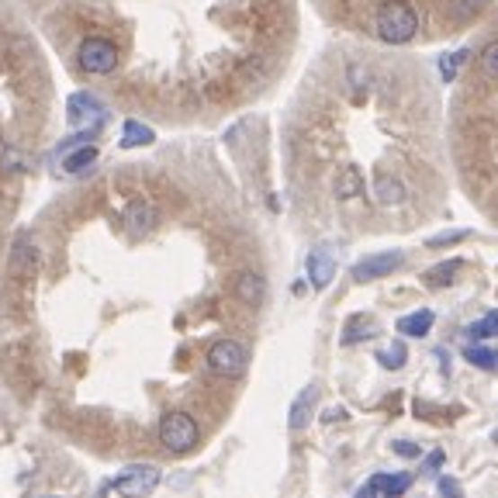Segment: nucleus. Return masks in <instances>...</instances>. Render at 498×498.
<instances>
[{"label":"nucleus","mask_w":498,"mask_h":498,"mask_svg":"<svg viewBox=\"0 0 498 498\" xmlns=\"http://www.w3.org/2000/svg\"><path fill=\"white\" fill-rule=\"evenodd\" d=\"M419 31V14L408 0H387L378 11V35L387 46H408Z\"/></svg>","instance_id":"1"},{"label":"nucleus","mask_w":498,"mask_h":498,"mask_svg":"<svg viewBox=\"0 0 498 498\" xmlns=\"http://www.w3.org/2000/svg\"><path fill=\"white\" fill-rule=\"evenodd\" d=\"M198 436H201V432H198V422H194V415H187V412H170V415H163V422H159V443L170 453L194 450Z\"/></svg>","instance_id":"2"},{"label":"nucleus","mask_w":498,"mask_h":498,"mask_svg":"<svg viewBox=\"0 0 498 498\" xmlns=\"http://www.w3.org/2000/svg\"><path fill=\"white\" fill-rule=\"evenodd\" d=\"M249 367V353L243 342L236 340H218L211 342V350H208V370L211 374H218V378H243Z\"/></svg>","instance_id":"3"},{"label":"nucleus","mask_w":498,"mask_h":498,"mask_svg":"<svg viewBox=\"0 0 498 498\" xmlns=\"http://www.w3.org/2000/svg\"><path fill=\"white\" fill-rule=\"evenodd\" d=\"M159 467L156 464H129L121 475L114 477V492L121 498H149L159 488Z\"/></svg>","instance_id":"4"},{"label":"nucleus","mask_w":498,"mask_h":498,"mask_svg":"<svg viewBox=\"0 0 498 498\" xmlns=\"http://www.w3.org/2000/svg\"><path fill=\"white\" fill-rule=\"evenodd\" d=\"M76 67L91 76H108L118 69V49L108 39H84L76 49Z\"/></svg>","instance_id":"5"},{"label":"nucleus","mask_w":498,"mask_h":498,"mask_svg":"<svg viewBox=\"0 0 498 498\" xmlns=\"http://www.w3.org/2000/svg\"><path fill=\"white\" fill-rule=\"evenodd\" d=\"M67 118L73 129H101L104 125V118H108V108L87 91H76L69 93L67 101Z\"/></svg>","instance_id":"6"},{"label":"nucleus","mask_w":498,"mask_h":498,"mask_svg":"<svg viewBox=\"0 0 498 498\" xmlns=\"http://www.w3.org/2000/svg\"><path fill=\"white\" fill-rule=\"evenodd\" d=\"M405 263V253L402 249H387V253H374V256H363L360 263H353V280H378V277H387Z\"/></svg>","instance_id":"7"},{"label":"nucleus","mask_w":498,"mask_h":498,"mask_svg":"<svg viewBox=\"0 0 498 498\" xmlns=\"http://www.w3.org/2000/svg\"><path fill=\"white\" fill-rule=\"evenodd\" d=\"M35 267H39V246H35V239L28 232H22L14 239V246H11V256H7V273L24 280V277L35 273Z\"/></svg>","instance_id":"8"},{"label":"nucleus","mask_w":498,"mask_h":498,"mask_svg":"<svg viewBox=\"0 0 498 498\" xmlns=\"http://www.w3.org/2000/svg\"><path fill=\"white\" fill-rule=\"evenodd\" d=\"M408 485H412V475H374L367 485H363L360 492H357V498H398L402 492H408Z\"/></svg>","instance_id":"9"},{"label":"nucleus","mask_w":498,"mask_h":498,"mask_svg":"<svg viewBox=\"0 0 498 498\" xmlns=\"http://www.w3.org/2000/svg\"><path fill=\"white\" fill-rule=\"evenodd\" d=\"M333 277H336V256H333V249L325 246L312 249V256H308V280H312V288H329Z\"/></svg>","instance_id":"10"},{"label":"nucleus","mask_w":498,"mask_h":498,"mask_svg":"<svg viewBox=\"0 0 498 498\" xmlns=\"http://www.w3.org/2000/svg\"><path fill=\"white\" fill-rule=\"evenodd\" d=\"M156 222H159V211L149 201H142V198L125 208V228H129L132 236H146V232H153Z\"/></svg>","instance_id":"11"},{"label":"nucleus","mask_w":498,"mask_h":498,"mask_svg":"<svg viewBox=\"0 0 498 498\" xmlns=\"http://www.w3.org/2000/svg\"><path fill=\"white\" fill-rule=\"evenodd\" d=\"M263 295H267V280H263L256 271H243L239 277H236V298H239L243 305L256 308V305L263 301Z\"/></svg>","instance_id":"12"},{"label":"nucleus","mask_w":498,"mask_h":498,"mask_svg":"<svg viewBox=\"0 0 498 498\" xmlns=\"http://www.w3.org/2000/svg\"><path fill=\"white\" fill-rule=\"evenodd\" d=\"M316 402H318V387L316 385L301 387V395H298L295 405H291V419H288V426H291V430H305V426L312 422Z\"/></svg>","instance_id":"13"},{"label":"nucleus","mask_w":498,"mask_h":498,"mask_svg":"<svg viewBox=\"0 0 498 498\" xmlns=\"http://www.w3.org/2000/svg\"><path fill=\"white\" fill-rule=\"evenodd\" d=\"M156 142V132L149 125H142L136 118H129L121 125V149H138V146H153Z\"/></svg>","instance_id":"14"},{"label":"nucleus","mask_w":498,"mask_h":498,"mask_svg":"<svg viewBox=\"0 0 498 498\" xmlns=\"http://www.w3.org/2000/svg\"><path fill=\"white\" fill-rule=\"evenodd\" d=\"M93 163H97V146H80L69 156H63V170H67L69 177H84Z\"/></svg>","instance_id":"15"},{"label":"nucleus","mask_w":498,"mask_h":498,"mask_svg":"<svg viewBox=\"0 0 498 498\" xmlns=\"http://www.w3.org/2000/svg\"><path fill=\"white\" fill-rule=\"evenodd\" d=\"M430 329H432L430 308H419V312H412V316L398 318V333H402V336H412V340H422Z\"/></svg>","instance_id":"16"},{"label":"nucleus","mask_w":498,"mask_h":498,"mask_svg":"<svg viewBox=\"0 0 498 498\" xmlns=\"http://www.w3.org/2000/svg\"><path fill=\"white\" fill-rule=\"evenodd\" d=\"M374 336V318L370 316H357L346 322V329H342V346H350V342H363Z\"/></svg>","instance_id":"17"},{"label":"nucleus","mask_w":498,"mask_h":498,"mask_svg":"<svg viewBox=\"0 0 498 498\" xmlns=\"http://www.w3.org/2000/svg\"><path fill=\"white\" fill-rule=\"evenodd\" d=\"M457 273H460V260H443L432 271H426V284L430 288H450L453 280H457Z\"/></svg>","instance_id":"18"},{"label":"nucleus","mask_w":498,"mask_h":498,"mask_svg":"<svg viewBox=\"0 0 498 498\" xmlns=\"http://www.w3.org/2000/svg\"><path fill=\"white\" fill-rule=\"evenodd\" d=\"M24 170V156L14 142H4L0 138V177H11V173H22Z\"/></svg>","instance_id":"19"},{"label":"nucleus","mask_w":498,"mask_h":498,"mask_svg":"<svg viewBox=\"0 0 498 498\" xmlns=\"http://www.w3.org/2000/svg\"><path fill=\"white\" fill-rule=\"evenodd\" d=\"M363 191V177L357 173V170H342L340 181H336V198H342V201H350V198H360Z\"/></svg>","instance_id":"20"},{"label":"nucleus","mask_w":498,"mask_h":498,"mask_svg":"<svg viewBox=\"0 0 498 498\" xmlns=\"http://www.w3.org/2000/svg\"><path fill=\"white\" fill-rule=\"evenodd\" d=\"M471 340H488V336H498V312H488V316L475 322V325H467L464 329Z\"/></svg>","instance_id":"21"},{"label":"nucleus","mask_w":498,"mask_h":498,"mask_svg":"<svg viewBox=\"0 0 498 498\" xmlns=\"http://www.w3.org/2000/svg\"><path fill=\"white\" fill-rule=\"evenodd\" d=\"M447 7L453 18H477L488 7V0H447Z\"/></svg>","instance_id":"22"},{"label":"nucleus","mask_w":498,"mask_h":498,"mask_svg":"<svg viewBox=\"0 0 498 498\" xmlns=\"http://www.w3.org/2000/svg\"><path fill=\"white\" fill-rule=\"evenodd\" d=\"M477 67H481V73H485V76L498 80V39L481 49V56H477Z\"/></svg>","instance_id":"23"},{"label":"nucleus","mask_w":498,"mask_h":498,"mask_svg":"<svg viewBox=\"0 0 498 498\" xmlns=\"http://www.w3.org/2000/svg\"><path fill=\"white\" fill-rule=\"evenodd\" d=\"M405 360H408L405 342H395L391 350H381V353H378V363H381V367H387V370H398V367H402Z\"/></svg>","instance_id":"24"},{"label":"nucleus","mask_w":498,"mask_h":498,"mask_svg":"<svg viewBox=\"0 0 498 498\" xmlns=\"http://www.w3.org/2000/svg\"><path fill=\"white\" fill-rule=\"evenodd\" d=\"M464 360H471L475 367H481V370H492V367H498L495 353H492V350H485V346H467V350H464Z\"/></svg>","instance_id":"25"},{"label":"nucleus","mask_w":498,"mask_h":498,"mask_svg":"<svg viewBox=\"0 0 498 498\" xmlns=\"http://www.w3.org/2000/svg\"><path fill=\"white\" fill-rule=\"evenodd\" d=\"M467 236H471L467 228H450V232H440V236H430V239H426V246H430V249L453 246V243H460V239H467Z\"/></svg>","instance_id":"26"},{"label":"nucleus","mask_w":498,"mask_h":498,"mask_svg":"<svg viewBox=\"0 0 498 498\" xmlns=\"http://www.w3.org/2000/svg\"><path fill=\"white\" fill-rule=\"evenodd\" d=\"M467 59V49H460V52H447V56H440V73H443V80H453L457 76V67Z\"/></svg>","instance_id":"27"},{"label":"nucleus","mask_w":498,"mask_h":498,"mask_svg":"<svg viewBox=\"0 0 498 498\" xmlns=\"http://www.w3.org/2000/svg\"><path fill=\"white\" fill-rule=\"evenodd\" d=\"M378 201H385V204H398L402 201V183H395V181H378Z\"/></svg>","instance_id":"28"},{"label":"nucleus","mask_w":498,"mask_h":498,"mask_svg":"<svg viewBox=\"0 0 498 498\" xmlns=\"http://www.w3.org/2000/svg\"><path fill=\"white\" fill-rule=\"evenodd\" d=\"M436 488H440V495H443V498H464V495H460V485H457L453 477H447V475L436 477Z\"/></svg>","instance_id":"29"},{"label":"nucleus","mask_w":498,"mask_h":498,"mask_svg":"<svg viewBox=\"0 0 498 498\" xmlns=\"http://www.w3.org/2000/svg\"><path fill=\"white\" fill-rule=\"evenodd\" d=\"M395 453H398V457H419V447H415V443H405V440H398V443H395Z\"/></svg>","instance_id":"30"},{"label":"nucleus","mask_w":498,"mask_h":498,"mask_svg":"<svg viewBox=\"0 0 498 498\" xmlns=\"http://www.w3.org/2000/svg\"><path fill=\"white\" fill-rule=\"evenodd\" d=\"M443 460H447V453H443V450H432L430 457H426V471H436V467H440Z\"/></svg>","instance_id":"31"},{"label":"nucleus","mask_w":498,"mask_h":498,"mask_svg":"<svg viewBox=\"0 0 498 498\" xmlns=\"http://www.w3.org/2000/svg\"><path fill=\"white\" fill-rule=\"evenodd\" d=\"M35 498H59V495H35Z\"/></svg>","instance_id":"32"},{"label":"nucleus","mask_w":498,"mask_h":498,"mask_svg":"<svg viewBox=\"0 0 498 498\" xmlns=\"http://www.w3.org/2000/svg\"><path fill=\"white\" fill-rule=\"evenodd\" d=\"M495 360H498V350H495Z\"/></svg>","instance_id":"33"}]
</instances>
